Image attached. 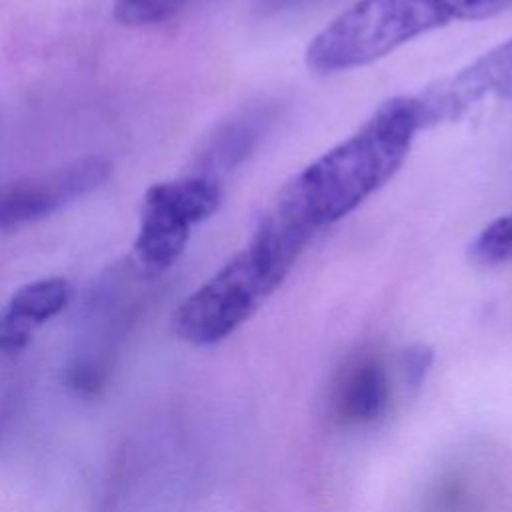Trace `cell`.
Masks as SVG:
<instances>
[{
  "instance_id": "1",
  "label": "cell",
  "mask_w": 512,
  "mask_h": 512,
  "mask_svg": "<svg viewBox=\"0 0 512 512\" xmlns=\"http://www.w3.org/2000/svg\"><path fill=\"white\" fill-rule=\"evenodd\" d=\"M420 130L414 94L384 100L350 136L296 172L270 206L316 234L388 184Z\"/></svg>"
},
{
  "instance_id": "2",
  "label": "cell",
  "mask_w": 512,
  "mask_h": 512,
  "mask_svg": "<svg viewBox=\"0 0 512 512\" xmlns=\"http://www.w3.org/2000/svg\"><path fill=\"white\" fill-rule=\"evenodd\" d=\"M312 236L268 206L248 244L174 310V334L192 346L226 340L282 286Z\"/></svg>"
},
{
  "instance_id": "3",
  "label": "cell",
  "mask_w": 512,
  "mask_h": 512,
  "mask_svg": "<svg viewBox=\"0 0 512 512\" xmlns=\"http://www.w3.org/2000/svg\"><path fill=\"white\" fill-rule=\"evenodd\" d=\"M470 0H356L306 46L310 72L332 76L364 68L452 22H468Z\"/></svg>"
},
{
  "instance_id": "4",
  "label": "cell",
  "mask_w": 512,
  "mask_h": 512,
  "mask_svg": "<svg viewBox=\"0 0 512 512\" xmlns=\"http://www.w3.org/2000/svg\"><path fill=\"white\" fill-rule=\"evenodd\" d=\"M222 202V184L210 176L186 174L152 184L142 196L134 254L144 274L158 276L186 250L192 230Z\"/></svg>"
},
{
  "instance_id": "5",
  "label": "cell",
  "mask_w": 512,
  "mask_h": 512,
  "mask_svg": "<svg viewBox=\"0 0 512 512\" xmlns=\"http://www.w3.org/2000/svg\"><path fill=\"white\" fill-rule=\"evenodd\" d=\"M422 128L454 122L484 100L512 104V38L414 94Z\"/></svg>"
},
{
  "instance_id": "6",
  "label": "cell",
  "mask_w": 512,
  "mask_h": 512,
  "mask_svg": "<svg viewBox=\"0 0 512 512\" xmlns=\"http://www.w3.org/2000/svg\"><path fill=\"white\" fill-rule=\"evenodd\" d=\"M112 172L102 156L78 158L50 174L10 182L0 188V234L44 218L96 190Z\"/></svg>"
},
{
  "instance_id": "7",
  "label": "cell",
  "mask_w": 512,
  "mask_h": 512,
  "mask_svg": "<svg viewBox=\"0 0 512 512\" xmlns=\"http://www.w3.org/2000/svg\"><path fill=\"white\" fill-rule=\"evenodd\" d=\"M72 300V286L62 276L20 286L0 310V352L22 350L32 332L58 316Z\"/></svg>"
},
{
  "instance_id": "8",
  "label": "cell",
  "mask_w": 512,
  "mask_h": 512,
  "mask_svg": "<svg viewBox=\"0 0 512 512\" xmlns=\"http://www.w3.org/2000/svg\"><path fill=\"white\" fill-rule=\"evenodd\" d=\"M390 398L388 374L380 360L362 358L344 374L336 394V410L344 422L366 424L384 414Z\"/></svg>"
},
{
  "instance_id": "9",
  "label": "cell",
  "mask_w": 512,
  "mask_h": 512,
  "mask_svg": "<svg viewBox=\"0 0 512 512\" xmlns=\"http://www.w3.org/2000/svg\"><path fill=\"white\" fill-rule=\"evenodd\" d=\"M260 134L262 116H242L220 126L200 152L194 174L220 180L224 172L238 166L254 150Z\"/></svg>"
},
{
  "instance_id": "10",
  "label": "cell",
  "mask_w": 512,
  "mask_h": 512,
  "mask_svg": "<svg viewBox=\"0 0 512 512\" xmlns=\"http://www.w3.org/2000/svg\"><path fill=\"white\" fill-rule=\"evenodd\" d=\"M466 256L482 268L512 262V212L486 224L468 244Z\"/></svg>"
},
{
  "instance_id": "11",
  "label": "cell",
  "mask_w": 512,
  "mask_h": 512,
  "mask_svg": "<svg viewBox=\"0 0 512 512\" xmlns=\"http://www.w3.org/2000/svg\"><path fill=\"white\" fill-rule=\"evenodd\" d=\"M190 0H116V18L128 26L158 24L180 12Z\"/></svg>"
},
{
  "instance_id": "12",
  "label": "cell",
  "mask_w": 512,
  "mask_h": 512,
  "mask_svg": "<svg viewBox=\"0 0 512 512\" xmlns=\"http://www.w3.org/2000/svg\"><path fill=\"white\" fill-rule=\"evenodd\" d=\"M432 360H434V354L424 344H412L402 352L400 362H402V370H404V376L410 386L416 388L424 382V378L432 366Z\"/></svg>"
},
{
  "instance_id": "13",
  "label": "cell",
  "mask_w": 512,
  "mask_h": 512,
  "mask_svg": "<svg viewBox=\"0 0 512 512\" xmlns=\"http://www.w3.org/2000/svg\"><path fill=\"white\" fill-rule=\"evenodd\" d=\"M506 10H512V0H470L468 20H486L494 18Z\"/></svg>"
}]
</instances>
